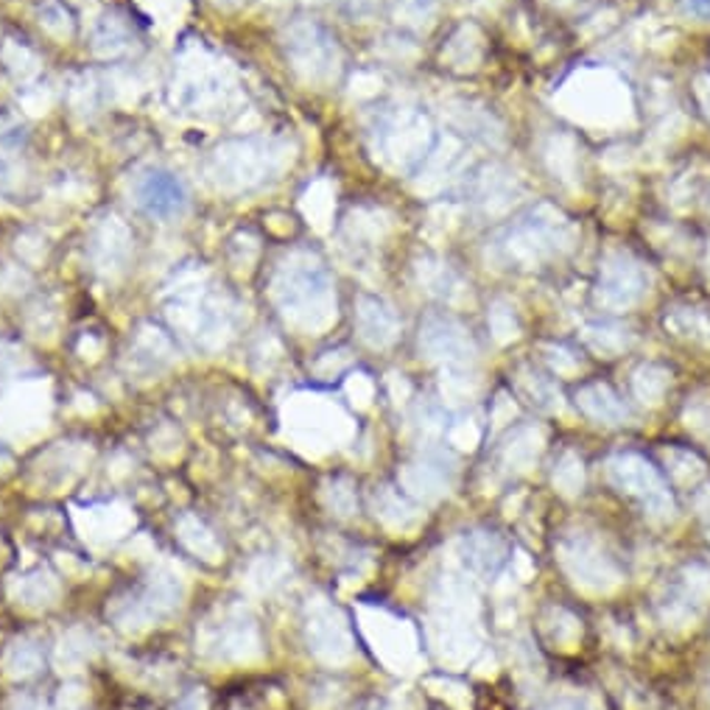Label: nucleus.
Wrapping results in <instances>:
<instances>
[{
	"instance_id": "1",
	"label": "nucleus",
	"mask_w": 710,
	"mask_h": 710,
	"mask_svg": "<svg viewBox=\"0 0 710 710\" xmlns=\"http://www.w3.org/2000/svg\"><path fill=\"white\" fill-rule=\"evenodd\" d=\"M294 163V146L285 137H239L213 148L207 179L222 194H246L274 183Z\"/></svg>"
},
{
	"instance_id": "2",
	"label": "nucleus",
	"mask_w": 710,
	"mask_h": 710,
	"mask_svg": "<svg viewBox=\"0 0 710 710\" xmlns=\"http://www.w3.org/2000/svg\"><path fill=\"white\" fill-rule=\"evenodd\" d=\"M168 319L174 328L196 341L205 350H218L233 339L235 330V305L222 291L207 289L205 278L200 274H183L171 289Z\"/></svg>"
},
{
	"instance_id": "3",
	"label": "nucleus",
	"mask_w": 710,
	"mask_h": 710,
	"mask_svg": "<svg viewBox=\"0 0 710 710\" xmlns=\"http://www.w3.org/2000/svg\"><path fill=\"white\" fill-rule=\"evenodd\" d=\"M272 296L280 313L291 324H302V328H322L335 313L333 285H330V278L319 257L311 252H294L278 269Z\"/></svg>"
},
{
	"instance_id": "4",
	"label": "nucleus",
	"mask_w": 710,
	"mask_h": 710,
	"mask_svg": "<svg viewBox=\"0 0 710 710\" xmlns=\"http://www.w3.org/2000/svg\"><path fill=\"white\" fill-rule=\"evenodd\" d=\"M235 98V76L224 59L213 57L202 42L183 48L176 62L171 101L185 113H224Z\"/></svg>"
},
{
	"instance_id": "5",
	"label": "nucleus",
	"mask_w": 710,
	"mask_h": 710,
	"mask_svg": "<svg viewBox=\"0 0 710 710\" xmlns=\"http://www.w3.org/2000/svg\"><path fill=\"white\" fill-rule=\"evenodd\" d=\"M179 604H183V582H179L174 571L163 568L148 576L146 585L137 593H132L129 599H118L109 607V619L126 635H140L148 626L176 613Z\"/></svg>"
},
{
	"instance_id": "6",
	"label": "nucleus",
	"mask_w": 710,
	"mask_h": 710,
	"mask_svg": "<svg viewBox=\"0 0 710 710\" xmlns=\"http://www.w3.org/2000/svg\"><path fill=\"white\" fill-rule=\"evenodd\" d=\"M285 57L291 68L308 85H330L341 68V51L333 37L311 20L291 23L283 35Z\"/></svg>"
},
{
	"instance_id": "7",
	"label": "nucleus",
	"mask_w": 710,
	"mask_h": 710,
	"mask_svg": "<svg viewBox=\"0 0 710 710\" xmlns=\"http://www.w3.org/2000/svg\"><path fill=\"white\" fill-rule=\"evenodd\" d=\"M196 646L205 658L222 663H246L261 652L257 626L244 607H224L196 632Z\"/></svg>"
},
{
	"instance_id": "8",
	"label": "nucleus",
	"mask_w": 710,
	"mask_h": 710,
	"mask_svg": "<svg viewBox=\"0 0 710 710\" xmlns=\"http://www.w3.org/2000/svg\"><path fill=\"white\" fill-rule=\"evenodd\" d=\"M428 146V124L411 109H398L387 115L376 129V152L389 168L409 171L420 163Z\"/></svg>"
},
{
	"instance_id": "9",
	"label": "nucleus",
	"mask_w": 710,
	"mask_h": 710,
	"mask_svg": "<svg viewBox=\"0 0 710 710\" xmlns=\"http://www.w3.org/2000/svg\"><path fill=\"white\" fill-rule=\"evenodd\" d=\"M504 244L512 255L523 257V261H537V257L560 250L563 244H571V227L557 211L543 205L535 213H528L526 218H521L504 235Z\"/></svg>"
},
{
	"instance_id": "10",
	"label": "nucleus",
	"mask_w": 710,
	"mask_h": 710,
	"mask_svg": "<svg viewBox=\"0 0 710 710\" xmlns=\"http://www.w3.org/2000/svg\"><path fill=\"white\" fill-rule=\"evenodd\" d=\"M132 230L126 227L124 218L107 213L93 227L90 241H87V257H90L93 272L101 274L104 280H118L126 272L132 257Z\"/></svg>"
},
{
	"instance_id": "11",
	"label": "nucleus",
	"mask_w": 710,
	"mask_h": 710,
	"mask_svg": "<svg viewBox=\"0 0 710 710\" xmlns=\"http://www.w3.org/2000/svg\"><path fill=\"white\" fill-rule=\"evenodd\" d=\"M135 194L137 207L143 213H148L152 218H163V222H171V218H179L185 211H188V188L174 171L165 168H146L137 174L135 179Z\"/></svg>"
},
{
	"instance_id": "12",
	"label": "nucleus",
	"mask_w": 710,
	"mask_h": 710,
	"mask_svg": "<svg viewBox=\"0 0 710 710\" xmlns=\"http://www.w3.org/2000/svg\"><path fill=\"white\" fill-rule=\"evenodd\" d=\"M48 383L42 381H26L20 387L9 389L0 398V431L3 434H29L46 426L48 417Z\"/></svg>"
},
{
	"instance_id": "13",
	"label": "nucleus",
	"mask_w": 710,
	"mask_h": 710,
	"mask_svg": "<svg viewBox=\"0 0 710 710\" xmlns=\"http://www.w3.org/2000/svg\"><path fill=\"white\" fill-rule=\"evenodd\" d=\"M129 356L140 370L159 372L163 367H168L171 361H174V344H171L168 333H163L159 328H154V324H140L135 339H132Z\"/></svg>"
},
{
	"instance_id": "14",
	"label": "nucleus",
	"mask_w": 710,
	"mask_h": 710,
	"mask_svg": "<svg viewBox=\"0 0 710 710\" xmlns=\"http://www.w3.org/2000/svg\"><path fill=\"white\" fill-rule=\"evenodd\" d=\"M135 48V31L126 23L124 14H107L101 18V23L96 26V35H93V51L98 59H118L124 54H129Z\"/></svg>"
},
{
	"instance_id": "15",
	"label": "nucleus",
	"mask_w": 710,
	"mask_h": 710,
	"mask_svg": "<svg viewBox=\"0 0 710 710\" xmlns=\"http://www.w3.org/2000/svg\"><path fill=\"white\" fill-rule=\"evenodd\" d=\"M9 596L23 607H48V604L57 602L59 582L48 571H31V574L14 576L9 582Z\"/></svg>"
},
{
	"instance_id": "16",
	"label": "nucleus",
	"mask_w": 710,
	"mask_h": 710,
	"mask_svg": "<svg viewBox=\"0 0 710 710\" xmlns=\"http://www.w3.org/2000/svg\"><path fill=\"white\" fill-rule=\"evenodd\" d=\"M176 537H179V543H183L194 557L205 560V563H218V560L224 557V548L222 543L216 541V535H213L200 517L191 515V512L176 521Z\"/></svg>"
},
{
	"instance_id": "17",
	"label": "nucleus",
	"mask_w": 710,
	"mask_h": 710,
	"mask_svg": "<svg viewBox=\"0 0 710 710\" xmlns=\"http://www.w3.org/2000/svg\"><path fill=\"white\" fill-rule=\"evenodd\" d=\"M87 526L81 528L87 541H118L129 528L132 515L126 506H93L85 512Z\"/></svg>"
},
{
	"instance_id": "18",
	"label": "nucleus",
	"mask_w": 710,
	"mask_h": 710,
	"mask_svg": "<svg viewBox=\"0 0 710 710\" xmlns=\"http://www.w3.org/2000/svg\"><path fill=\"white\" fill-rule=\"evenodd\" d=\"M359 324H361V335H364L370 344L383 347L392 341L395 335V317L381 300H372V296H364L359 305Z\"/></svg>"
},
{
	"instance_id": "19",
	"label": "nucleus",
	"mask_w": 710,
	"mask_h": 710,
	"mask_svg": "<svg viewBox=\"0 0 710 710\" xmlns=\"http://www.w3.org/2000/svg\"><path fill=\"white\" fill-rule=\"evenodd\" d=\"M93 654H96V641H93L90 632L70 630L59 641L57 652H54V663L59 665V671H79L87 660H93Z\"/></svg>"
},
{
	"instance_id": "20",
	"label": "nucleus",
	"mask_w": 710,
	"mask_h": 710,
	"mask_svg": "<svg viewBox=\"0 0 710 710\" xmlns=\"http://www.w3.org/2000/svg\"><path fill=\"white\" fill-rule=\"evenodd\" d=\"M0 62H3V68H7L18 81L37 79V76H40V65H42L40 57H37L31 48H26L23 42H14V40H7L3 46H0Z\"/></svg>"
},
{
	"instance_id": "21",
	"label": "nucleus",
	"mask_w": 710,
	"mask_h": 710,
	"mask_svg": "<svg viewBox=\"0 0 710 710\" xmlns=\"http://www.w3.org/2000/svg\"><path fill=\"white\" fill-rule=\"evenodd\" d=\"M333 196L335 191L328 179H317V183L305 191V196H302V213L311 218V224L317 230L328 227V218L333 216V205H335Z\"/></svg>"
},
{
	"instance_id": "22",
	"label": "nucleus",
	"mask_w": 710,
	"mask_h": 710,
	"mask_svg": "<svg viewBox=\"0 0 710 710\" xmlns=\"http://www.w3.org/2000/svg\"><path fill=\"white\" fill-rule=\"evenodd\" d=\"M3 669L12 680H29L37 671L42 669V654L37 649V643L31 641H14L9 646L7 658H3Z\"/></svg>"
},
{
	"instance_id": "23",
	"label": "nucleus",
	"mask_w": 710,
	"mask_h": 710,
	"mask_svg": "<svg viewBox=\"0 0 710 710\" xmlns=\"http://www.w3.org/2000/svg\"><path fill=\"white\" fill-rule=\"evenodd\" d=\"M37 18H40V26L46 35H51L54 40L65 42L74 37V18H70L68 9L62 7V3H57V0H48V3H42L40 12H37Z\"/></svg>"
},
{
	"instance_id": "24",
	"label": "nucleus",
	"mask_w": 710,
	"mask_h": 710,
	"mask_svg": "<svg viewBox=\"0 0 710 710\" xmlns=\"http://www.w3.org/2000/svg\"><path fill=\"white\" fill-rule=\"evenodd\" d=\"M70 107H74L79 115H93V109L98 107L96 76L90 74L76 76L74 85H70Z\"/></svg>"
},
{
	"instance_id": "25",
	"label": "nucleus",
	"mask_w": 710,
	"mask_h": 710,
	"mask_svg": "<svg viewBox=\"0 0 710 710\" xmlns=\"http://www.w3.org/2000/svg\"><path fill=\"white\" fill-rule=\"evenodd\" d=\"M146 9L148 18L163 26H179V20L188 12V0H137Z\"/></svg>"
},
{
	"instance_id": "26",
	"label": "nucleus",
	"mask_w": 710,
	"mask_h": 710,
	"mask_svg": "<svg viewBox=\"0 0 710 710\" xmlns=\"http://www.w3.org/2000/svg\"><path fill=\"white\" fill-rule=\"evenodd\" d=\"M20 104H23V109L29 115H46L54 104V90L42 85L26 87V93L20 96Z\"/></svg>"
},
{
	"instance_id": "27",
	"label": "nucleus",
	"mask_w": 710,
	"mask_h": 710,
	"mask_svg": "<svg viewBox=\"0 0 710 710\" xmlns=\"http://www.w3.org/2000/svg\"><path fill=\"white\" fill-rule=\"evenodd\" d=\"M434 0H400L398 3V18H403L406 23H422L426 18H431Z\"/></svg>"
},
{
	"instance_id": "28",
	"label": "nucleus",
	"mask_w": 710,
	"mask_h": 710,
	"mask_svg": "<svg viewBox=\"0 0 710 710\" xmlns=\"http://www.w3.org/2000/svg\"><path fill=\"white\" fill-rule=\"evenodd\" d=\"M174 710H211V702H207V693L202 688H194V691L179 699Z\"/></svg>"
},
{
	"instance_id": "29",
	"label": "nucleus",
	"mask_w": 710,
	"mask_h": 710,
	"mask_svg": "<svg viewBox=\"0 0 710 710\" xmlns=\"http://www.w3.org/2000/svg\"><path fill=\"white\" fill-rule=\"evenodd\" d=\"M680 7L688 18L710 23V0H680Z\"/></svg>"
},
{
	"instance_id": "30",
	"label": "nucleus",
	"mask_w": 710,
	"mask_h": 710,
	"mask_svg": "<svg viewBox=\"0 0 710 710\" xmlns=\"http://www.w3.org/2000/svg\"><path fill=\"white\" fill-rule=\"evenodd\" d=\"M9 710H46V702L37 697H29V693H18L9 702Z\"/></svg>"
},
{
	"instance_id": "31",
	"label": "nucleus",
	"mask_w": 710,
	"mask_h": 710,
	"mask_svg": "<svg viewBox=\"0 0 710 710\" xmlns=\"http://www.w3.org/2000/svg\"><path fill=\"white\" fill-rule=\"evenodd\" d=\"M14 179H18V171H14V165L0 154V191L12 188Z\"/></svg>"
},
{
	"instance_id": "32",
	"label": "nucleus",
	"mask_w": 710,
	"mask_h": 710,
	"mask_svg": "<svg viewBox=\"0 0 710 710\" xmlns=\"http://www.w3.org/2000/svg\"><path fill=\"white\" fill-rule=\"evenodd\" d=\"M79 352L85 356V359H96L98 352H101V341L93 339V335H85V339H81V344H79Z\"/></svg>"
},
{
	"instance_id": "33",
	"label": "nucleus",
	"mask_w": 710,
	"mask_h": 710,
	"mask_svg": "<svg viewBox=\"0 0 710 710\" xmlns=\"http://www.w3.org/2000/svg\"><path fill=\"white\" fill-rule=\"evenodd\" d=\"M699 98H702L704 109L710 115V79H699Z\"/></svg>"
},
{
	"instance_id": "34",
	"label": "nucleus",
	"mask_w": 710,
	"mask_h": 710,
	"mask_svg": "<svg viewBox=\"0 0 710 710\" xmlns=\"http://www.w3.org/2000/svg\"><path fill=\"white\" fill-rule=\"evenodd\" d=\"M216 3H224V7H239V3H244V0H216Z\"/></svg>"
},
{
	"instance_id": "35",
	"label": "nucleus",
	"mask_w": 710,
	"mask_h": 710,
	"mask_svg": "<svg viewBox=\"0 0 710 710\" xmlns=\"http://www.w3.org/2000/svg\"><path fill=\"white\" fill-rule=\"evenodd\" d=\"M311 3H324V0H311Z\"/></svg>"
}]
</instances>
